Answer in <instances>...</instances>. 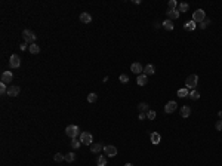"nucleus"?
<instances>
[{"mask_svg":"<svg viewBox=\"0 0 222 166\" xmlns=\"http://www.w3.org/2000/svg\"><path fill=\"white\" fill-rule=\"evenodd\" d=\"M197 83H198V76L197 74H190L185 80V88L187 89H196L197 88Z\"/></svg>","mask_w":222,"mask_h":166,"instance_id":"1","label":"nucleus"},{"mask_svg":"<svg viewBox=\"0 0 222 166\" xmlns=\"http://www.w3.org/2000/svg\"><path fill=\"white\" fill-rule=\"evenodd\" d=\"M65 133L73 139V138H77L80 135V129H79L77 124H68V126L65 128Z\"/></svg>","mask_w":222,"mask_h":166,"instance_id":"2","label":"nucleus"},{"mask_svg":"<svg viewBox=\"0 0 222 166\" xmlns=\"http://www.w3.org/2000/svg\"><path fill=\"white\" fill-rule=\"evenodd\" d=\"M204 19H206V12H204L203 9H197L196 12L193 14V21H194L196 24H201Z\"/></svg>","mask_w":222,"mask_h":166,"instance_id":"3","label":"nucleus"},{"mask_svg":"<svg viewBox=\"0 0 222 166\" xmlns=\"http://www.w3.org/2000/svg\"><path fill=\"white\" fill-rule=\"evenodd\" d=\"M80 141H82V144L85 145H92L93 144V137L90 132H82L80 133Z\"/></svg>","mask_w":222,"mask_h":166,"instance_id":"4","label":"nucleus"},{"mask_svg":"<svg viewBox=\"0 0 222 166\" xmlns=\"http://www.w3.org/2000/svg\"><path fill=\"white\" fill-rule=\"evenodd\" d=\"M22 37H24V40H25V43H34L36 42V34L33 33L31 30H24L22 31Z\"/></svg>","mask_w":222,"mask_h":166,"instance_id":"5","label":"nucleus"},{"mask_svg":"<svg viewBox=\"0 0 222 166\" xmlns=\"http://www.w3.org/2000/svg\"><path fill=\"white\" fill-rule=\"evenodd\" d=\"M9 65H11V68H18L19 65H21V58H19L16 54H14L11 58H9Z\"/></svg>","mask_w":222,"mask_h":166,"instance_id":"6","label":"nucleus"},{"mask_svg":"<svg viewBox=\"0 0 222 166\" xmlns=\"http://www.w3.org/2000/svg\"><path fill=\"white\" fill-rule=\"evenodd\" d=\"M130 71L132 73H135L136 76H139V74H142V71H144V67L139 64V62H133L132 65H130Z\"/></svg>","mask_w":222,"mask_h":166,"instance_id":"7","label":"nucleus"},{"mask_svg":"<svg viewBox=\"0 0 222 166\" xmlns=\"http://www.w3.org/2000/svg\"><path fill=\"white\" fill-rule=\"evenodd\" d=\"M104 151H105V154L108 156V157H114V156H117V148L114 147V145H105Z\"/></svg>","mask_w":222,"mask_h":166,"instance_id":"8","label":"nucleus"},{"mask_svg":"<svg viewBox=\"0 0 222 166\" xmlns=\"http://www.w3.org/2000/svg\"><path fill=\"white\" fill-rule=\"evenodd\" d=\"M12 80H14V74L11 71H3L2 73V83L6 85V83H11Z\"/></svg>","mask_w":222,"mask_h":166,"instance_id":"9","label":"nucleus"},{"mask_svg":"<svg viewBox=\"0 0 222 166\" xmlns=\"http://www.w3.org/2000/svg\"><path fill=\"white\" fill-rule=\"evenodd\" d=\"M80 22L90 24V22H92V15H90L89 12H82V14H80Z\"/></svg>","mask_w":222,"mask_h":166,"instance_id":"10","label":"nucleus"},{"mask_svg":"<svg viewBox=\"0 0 222 166\" xmlns=\"http://www.w3.org/2000/svg\"><path fill=\"white\" fill-rule=\"evenodd\" d=\"M19 92H21V88H19V86H9L6 95H9V97H16V95H19Z\"/></svg>","mask_w":222,"mask_h":166,"instance_id":"11","label":"nucleus"},{"mask_svg":"<svg viewBox=\"0 0 222 166\" xmlns=\"http://www.w3.org/2000/svg\"><path fill=\"white\" fill-rule=\"evenodd\" d=\"M176 102L175 101H169L167 104H166V107H164V111L167 113V114H170V113H173L175 110H176Z\"/></svg>","mask_w":222,"mask_h":166,"instance_id":"12","label":"nucleus"},{"mask_svg":"<svg viewBox=\"0 0 222 166\" xmlns=\"http://www.w3.org/2000/svg\"><path fill=\"white\" fill-rule=\"evenodd\" d=\"M179 15H181V12H179L178 9H169L167 10V16H169L170 21H172V19H178Z\"/></svg>","mask_w":222,"mask_h":166,"instance_id":"13","label":"nucleus"},{"mask_svg":"<svg viewBox=\"0 0 222 166\" xmlns=\"http://www.w3.org/2000/svg\"><path fill=\"white\" fill-rule=\"evenodd\" d=\"M136 83H138L139 86H145L147 83H148V76H145L144 73H142V74H139L136 77Z\"/></svg>","mask_w":222,"mask_h":166,"instance_id":"14","label":"nucleus"},{"mask_svg":"<svg viewBox=\"0 0 222 166\" xmlns=\"http://www.w3.org/2000/svg\"><path fill=\"white\" fill-rule=\"evenodd\" d=\"M150 139H151V142H153L154 145H157V144H160L161 137H160V133H158V132H151V135H150Z\"/></svg>","mask_w":222,"mask_h":166,"instance_id":"15","label":"nucleus"},{"mask_svg":"<svg viewBox=\"0 0 222 166\" xmlns=\"http://www.w3.org/2000/svg\"><path fill=\"white\" fill-rule=\"evenodd\" d=\"M154 73H156V67H154L153 64H148V65L144 68V74H145V76H153Z\"/></svg>","mask_w":222,"mask_h":166,"instance_id":"16","label":"nucleus"},{"mask_svg":"<svg viewBox=\"0 0 222 166\" xmlns=\"http://www.w3.org/2000/svg\"><path fill=\"white\" fill-rule=\"evenodd\" d=\"M163 28L167 30V31H172L175 28V25H173V22L170 19H166V21H163Z\"/></svg>","mask_w":222,"mask_h":166,"instance_id":"17","label":"nucleus"},{"mask_svg":"<svg viewBox=\"0 0 222 166\" xmlns=\"http://www.w3.org/2000/svg\"><path fill=\"white\" fill-rule=\"evenodd\" d=\"M101 150H102V145H101V144H98V142H93L92 145H90V151H92L93 154L99 153Z\"/></svg>","mask_w":222,"mask_h":166,"instance_id":"18","label":"nucleus"},{"mask_svg":"<svg viewBox=\"0 0 222 166\" xmlns=\"http://www.w3.org/2000/svg\"><path fill=\"white\" fill-rule=\"evenodd\" d=\"M28 50L31 52L33 55H37L39 52H40V46H39V45H36V43H31V45L28 46Z\"/></svg>","mask_w":222,"mask_h":166,"instance_id":"19","label":"nucleus"},{"mask_svg":"<svg viewBox=\"0 0 222 166\" xmlns=\"http://www.w3.org/2000/svg\"><path fill=\"white\" fill-rule=\"evenodd\" d=\"M196 27H197V25H196L194 21H188V22H185V24H184V28H185V30H188V31H194V30H196Z\"/></svg>","mask_w":222,"mask_h":166,"instance_id":"20","label":"nucleus"},{"mask_svg":"<svg viewBox=\"0 0 222 166\" xmlns=\"http://www.w3.org/2000/svg\"><path fill=\"white\" fill-rule=\"evenodd\" d=\"M190 114H191V108L188 107V105H184L182 108H181V116H182V117H188L190 116Z\"/></svg>","mask_w":222,"mask_h":166,"instance_id":"21","label":"nucleus"},{"mask_svg":"<svg viewBox=\"0 0 222 166\" xmlns=\"http://www.w3.org/2000/svg\"><path fill=\"white\" fill-rule=\"evenodd\" d=\"M96 165L98 166H107V157H104V156H98Z\"/></svg>","mask_w":222,"mask_h":166,"instance_id":"22","label":"nucleus"},{"mask_svg":"<svg viewBox=\"0 0 222 166\" xmlns=\"http://www.w3.org/2000/svg\"><path fill=\"white\" fill-rule=\"evenodd\" d=\"M188 95H190V90H188L187 88L178 90V97H181V98H185V97H188Z\"/></svg>","mask_w":222,"mask_h":166,"instance_id":"23","label":"nucleus"},{"mask_svg":"<svg viewBox=\"0 0 222 166\" xmlns=\"http://www.w3.org/2000/svg\"><path fill=\"white\" fill-rule=\"evenodd\" d=\"M188 97H190L191 99H193V101H197V99L200 98V93L194 89V90H191V92H190V95H188Z\"/></svg>","mask_w":222,"mask_h":166,"instance_id":"24","label":"nucleus"},{"mask_svg":"<svg viewBox=\"0 0 222 166\" xmlns=\"http://www.w3.org/2000/svg\"><path fill=\"white\" fill-rule=\"evenodd\" d=\"M188 9H190V5L188 3H185V2L184 3H179V9H178L179 12H187Z\"/></svg>","mask_w":222,"mask_h":166,"instance_id":"25","label":"nucleus"},{"mask_svg":"<svg viewBox=\"0 0 222 166\" xmlns=\"http://www.w3.org/2000/svg\"><path fill=\"white\" fill-rule=\"evenodd\" d=\"M138 110H139L141 113L147 111V110H148V104H147V102H139V105H138Z\"/></svg>","mask_w":222,"mask_h":166,"instance_id":"26","label":"nucleus"},{"mask_svg":"<svg viewBox=\"0 0 222 166\" xmlns=\"http://www.w3.org/2000/svg\"><path fill=\"white\" fill-rule=\"evenodd\" d=\"M96 99H98V95H96V93H93V92H90L89 95H87V101L89 102H96Z\"/></svg>","mask_w":222,"mask_h":166,"instance_id":"27","label":"nucleus"},{"mask_svg":"<svg viewBox=\"0 0 222 166\" xmlns=\"http://www.w3.org/2000/svg\"><path fill=\"white\" fill-rule=\"evenodd\" d=\"M156 116H157V113H156L154 110H148V111H147V117H148L150 120H154Z\"/></svg>","mask_w":222,"mask_h":166,"instance_id":"28","label":"nucleus"},{"mask_svg":"<svg viewBox=\"0 0 222 166\" xmlns=\"http://www.w3.org/2000/svg\"><path fill=\"white\" fill-rule=\"evenodd\" d=\"M53 160H55V162H58V163H59V162H64V160H65V156H62V154L56 153V154L53 156Z\"/></svg>","mask_w":222,"mask_h":166,"instance_id":"29","label":"nucleus"},{"mask_svg":"<svg viewBox=\"0 0 222 166\" xmlns=\"http://www.w3.org/2000/svg\"><path fill=\"white\" fill-rule=\"evenodd\" d=\"M74 160H76V154H74V153L65 154V162H74Z\"/></svg>","mask_w":222,"mask_h":166,"instance_id":"30","label":"nucleus"},{"mask_svg":"<svg viewBox=\"0 0 222 166\" xmlns=\"http://www.w3.org/2000/svg\"><path fill=\"white\" fill-rule=\"evenodd\" d=\"M80 142H82L80 139L73 138V139H71V147H73V148H79V147H80Z\"/></svg>","mask_w":222,"mask_h":166,"instance_id":"31","label":"nucleus"},{"mask_svg":"<svg viewBox=\"0 0 222 166\" xmlns=\"http://www.w3.org/2000/svg\"><path fill=\"white\" fill-rule=\"evenodd\" d=\"M167 6H169V9H176L178 7V2H176V0H169Z\"/></svg>","mask_w":222,"mask_h":166,"instance_id":"32","label":"nucleus"},{"mask_svg":"<svg viewBox=\"0 0 222 166\" xmlns=\"http://www.w3.org/2000/svg\"><path fill=\"white\" fill-rule=\"evenodd\" d=\"M209 24H210V19H204L203 22L200 24V28H201V30H204V28H207V27H209Z\"/></svg>","mask_w":222,"mask_h":166,"instance_id":"33","label":"nucleus"},{"mask_svg":"<svg viewBox=\"0 0 222 166\" xmlns=\"http://www.w3.org/2000/svg\"><path fill=\"white\" fill-rule=\"evenodd\" d=\"M0 93H2V95H5V93H7V88H6V85H5V83H0Z\"/></svg>","mask_w":222,"mask_h":166,"instance_id":"34","label":"nucleus"},{"mask_svg":"<svg viewBox=\"0 0 222 166\" xmlns=\"http://www.w3.org/2000/svg\"><path fill=\"white\" fill-rule=\"evenodd\" d=\"M215 128H216V131H222V119L215 123Z\"/></svg>","mask_w":222,"mask_h":166,"instance_id":"35","label":"nucleus"},{"mask_svg":"<svg viewBox=\"0 0 222 166\" xmlns=\"http://www.w3.org/2000/svg\"><path fill=\"white\" fill-rule=\"evenodd\" d=\"M120 82H122V83H127L129 82V77L126 74H122V76H120Z\"/></svg>","mask_w":222,"mask_h":166,"instance_id":"36","label":"nucleus"},{"mask_svg":"<svg viewBox=\"0 0 222 166\" xmlns=\"http://www.w3.org/2000/svg\"><path fill=\"white\" fill-rule=\"evenodd\" d=\"M138 119H139V120H144V119H145V114H144V113H141Z\"/></svg>","mask_w":222,"mask_h":166,"instance_id":"37","label":"nucleus"},{"mask_svg":"<svg viewBox=\"0 0 222 166\" xmlns=\"http://www.w3.org/2000/svg\"><path fill=\"white\" fill-rule=\"evenodd\" d=\"M25 49H27V43H22L21 45V50H25Z\"/></svg>","mask_w":222,"mask_h":166,"instance_id":"38","label":"nucleus"},{"mask_svg":"<svg viewBox=\"0 0 222 166\" xmlns=\"http://www.w3.org/2000/svg\"><path fill=\"white\" fill-rule=\"evenodd\" d=\"M125 166H133V165H132V163H126Z\"/></svg>","mask_w":222,"mask_h":166,"instance_id":"39","label":"nucleus"},{"mask_svg":"<svg viewBox=\"0 0 222 166\" xmlns=\"http://www.w3.org/2000/svg\"><path fill=\"white\" fill-rule=\"evenodd\" d=\"M218 114H219V117H222V111H219Z\"/></svg>","mask_w":222,"mask_h":166,"instance_id":"40","label":"nucleus"}]
</instances>
